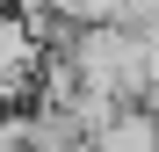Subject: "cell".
Masks as SVG:
<instances>
[{
    "label": "cell",
    "mask_w": 159,
    "mask_h": 152,
    "mask_svg": "<svg viewBox=\"0 0 159 152\" xmlns=\"http://www.w3.org/2000/svg\"><path fill=\"white\" fill-rule=\"evenodd\" d=\"M58 51H65L72 80L109 94V101H145V80L159 72V44L130 22H80Z\"/></svg>",
    "instance_id": "cell-1"
},
{
    "label": "cell",
    "mask_w": 159,
    "mask_h": 152,
    "mask_svg": "<svg viewBox=\"0 0 159 152\" xmlns=\"http://www.w3.org/2000/svg\"><path fill=\"white\" fill-rule=\"evenodd\" d=\"M43 51H51V44L36 36V22H29V15L0 7V101H29Z\"/></svg>",
    "instance_id": "cell-2"
},
{
    "label": "cell",
    "mask_w": 159,
    "mask_h": 152,
    "mask_svg": "<svg viewBox=\"0 0 159 152\" xmlns=\"http://www.w3.org/2000/svg\"><path fill=\"white\" fill-rule=\"evenodd\" d=\"M87 152H152V109L145 101H123V109L87 138Z\"/></svg>",
    "instance_id": "cell-3"
},
{
    "label": "cell",
    "mask_w": 159,
    "mask_h": 152,
    "mask_svg": "<svg viewBox=\"0 0 159 152\" xmlns=\"http://www.w3.org/2000/svg\"><path fill=\"white\" fill-rule=\"evenodd\" d=\"M36 138V116H29V101H7L0 109V152H22Z\"/></svg>",
    "instance_id": "cell-4"
},
{
    "label": "cell",
    "mask_w": 159,
    "mask_h": 152,
    "mask_svg": "<svg viewBox=\"0 0 159 152\" xmlns=\"http://www.w3.org/2000/svg\"><path fill=\"white\" fill-rule=\"evenodd\" d=\"M22 152H87V145H80V138H29Z\"/></svg>",
    "instance_id": "cell-5"
},
{
    "label": "cell",
    "mask_w": 159,
    "mask_h": 152,
    "mask_svg": "<svg viewBox=\"0 0 159 152\" xmlns=\"http://www.w3.org/2000/svg\"><path fill=\"white\" fill-rule=\"evenodd\" d=\"M0 109H7V101H0Z\"/></svg>",
    "instance_id": "cell-6"
}]
</instances>
